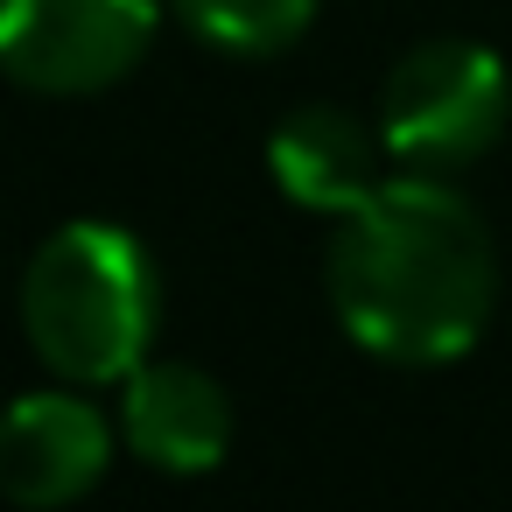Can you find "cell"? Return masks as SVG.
Segmentation results:
<instances>
[{"mask_svg": "<svg viewBox=\"0 0 512 512\" xmlns=\"http://www.w3.org/2000/svg\"><path fill=\"white\" fill-rule=\"evenodd\" d=\"M162 316L155 260L127 225L78 218L43 239L22 274V330L36 358L71 386H113L148 358Z\"/></svg>", "mask_w": 512, "mask_h": 512, "instance_id": "2", "label": "cell"}, {"mask_svg": "<svg viewBox=\"0 0 512 512\" xmlns=\"http://www.w3.org/2000/svg\"><path fill=\"white\" fill-rule=\"evenodd\" d=\"M323 281L358 351L386 365H449L491 323L498 253L484 218L442 176L407 169L344 211Z\"/></svg>", "mask_w": 512, "mask_h": 512, "instance_id": "1", "label": "cell"}, {"mask_svg": "<svg viewBox=\"0 0 512 512\" xmlns=\"http://www.w3.org/2000/svg\"><path fill=\"white\" fill-rule=\"evenodd\" d=\"M393 155H386V134H372L365 120H351L344 106H302V113H288L281 127H274V141H267V169H274V183L302 204V211H330V218H344V211H358L386 176Z\"/></svg>", "mask_w": 512, "mask_h": 512, "instance_id": "7", "label": "cell"}, {"mask_svg": "<svg viewBox=\"0 0 512 512\" xmlns=\"http://www.w3.org/2000/svg\"><path fill=\"white\" fill-rule=\"evenodd\" d=\"M505 113H512V85H505L498 50L463 43V36L414 43L379 92L386 155L421 176H449L477 162L505 134Z\"/></svg>", "mask_w": 512, "mask_h": 512, "instance_id": "3", "label": "cell"}, {"mask_svg": "<svg viewBox=\"0 0 512 512\" xmlns=\"http://www.w3.org/2000/svg\"><path fill=\"white\" fill-rule=\"evenodd\" d=\"M113 435L85 393H22L0 414V498L29 512L85 498L113 463Z\"/></svg>", "mask_w": 512, "mask_h": 512, "instance_id": "5", "label": "cell"}, {"mask_svg": "<svg viewBox=\"0 0 512 512\" xmlns=\"http://www.w3.org/2000/svg\"><path fill=\"white\" fill-rule=\"evenodd\" d=\"M155 22V0H0V71L43 99H85L148 57Z\"/></svg>", "mask_w": 512, "mask_h": 512, "instance_id": "4", "label": "cell"}, {"mask_svg": "<svg viewBox=\"0 0 512 512\" xmlns=\"http://www.w3.org/2000/svg\"><path fill=\"white\" fill-rule=\"evenodd\" d=\"M169 8L218 50L232 57H267V50H288L309 15H316V0H169Z\"/></svg>", "mask_w": 512, "mask_h": 512, "instance_id": "8", "label": "cell"}, {"mask_svg": "<svg viewBox=\"0 0 512 512\" xmlns=\"http://www.w3.org/2000/svg\"><path fill=\"white\" fill-rule=\"evenodd\" d=\"M120 442L169 477L218 470L232 449V400L204 365L141 358L120 379Z\"/></svg>", "mask_w": 512, "mask_h": 512, "instance_id": "6", "label": "cell"}]
</instances>
